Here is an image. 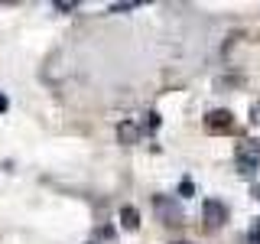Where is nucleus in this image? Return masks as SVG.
I'll return each mask as SVG.
<instances>
[{
    "label": "nucleus",
    "mask_w": 260,
    "mask_h": 244,
    "mask_svg": "<svg viewBox=\"0 0 260 244\" xmlns=\"http://www.w3.org/2000/svg\"><path fill=\"white\" fill-rule=\"evenodd\" d=\"M205 130L208 134H228V130H234V114L228 108H215L205 114Z\"/></svg>",
    "instance_id": "nucleus-1"
},
{
    "label": "nucleus",
    "mask_w": 260,
    "mask_h": 244,
    "mask_svg": "<svg viewBox=\"0 0 260 244\" xmlns=\"http://www.w3.org/2000/svg\"><path fill=\"white\" fill-rule=\"evenodd\" d=\"M202 215H205V228H208V231H215V228H221L228 222V208H224V202H218V199H205V202H202Z\"/></svg>",
    "instance_id": "nucleus-2"
},
{
    "label": "nucleus",
    "mask_w": 260,
    "mask_h": 244,
    "mask_svg": "<svg viewBox=\"0 0 260 244\" xmlns=\"http://www.w3.org/2000/svg\"><path fill=\"white\" fill-rule=\"evenodd\" d=\"M153 205H156L159 218H162L166 225H182V208L173 205V202H169L166 195H156V199H153Z\"/></svg>",
    "instance_id": "nucleus-3"
},
{
    "label": "nucleus",
    "mask_w": 260,
    "mask_h": 244,
    "mask_svg": "<svg viewBox=\"0 0 260 244\" xmlns=\"http://www.w3.org/2000/svg\"><path fill=\"white\" fill-rule=\"evenodd\" d=\"M120 225H124L127 231H134V228L140 225V211H137L134 205H124V208H120Z\"/></svg>",
    "instance_id": "nucleus-4"
},
{
    "label": "nucleus",
    "mask_w": 260,
    "mask_h": 244,
    "mask_svg": "<svg viewBox=\"0 0 260 244\" xmlns=\"http://www.w3.org/2000/svg\"><path fill=\"white\" fill-rule=\"evenodd\" d=\"M117 137H120V143H137V140H140V127H134V124H120Z\"/></svg>",
    "instance_id": "nucleus-5"
},
{
    "label": "nucleus",
    "mask_w": 260,
    "mask_h": 244,
    "mask_svg": "<svg viewBox=\"0 0 260 244\" xmlns=\"http://www.w3.org/2000/svg\"><path fill=\"white\" fill-rule=\"evenodd\" d=\"M250 124H257V127H260V101L250 104Z\"/></svg>",
    "instance_id": "nucleus-6"
},
{
    "label": "nucleus",
    "mask_w": 260,
    "mask_h": 244,
    "mask_svg": "<svg viewBox=\"0 0 260 244\" xmlns=\"http://www.w3.org/2000/svg\"><path fill=\"white\" fill-rule=\"evenodd\" d=\"M250 241H260V218H254V228H250Z\"/></svg>",
    "instance_id": "nucleus-7"
},
{
    "label": "nucleus",
    "mask_w": 260,
    "mask_h": 244,
    "mask_svg": "<svg viewBox=\"0 0 260 244\" xmlns=\"http://www.w3.org/2000/svg\"><path fill=\"white\" fill-rule=\"evenodd\" d=\"M134 7H140V4H114L111 10H114V13H120V10H134Z\"/></svg>",
    "instance_id": "nucleus-8"
},
{
    "label": "nucleus",
    "mask_w": 260,
    "mask_h": 244,
    "mask_svg": "<svg viewBox=\"0 0 260 244\" xmlns=\"http://www.w3.org/2000/svg\"><path fill=\"white\" fill-rule=\"evenodd\" d=\"M4 111H7V98L0 95V114H4Z\"/></svg>",
    "instance_id": "nucleus-9"
},
{
    "label": "nucleus",
    "mask_w": 260,
    "mask_h": 244,
    "mask_svg": "<svg viewBox=\"0 0 260 244\" xmlns=\"http://www.w3.org/2000/svg\"><path fill=\"white\" fill-rule=\"evenodd\" d=\"M169 244H192V241H169Z\"/></svg>",
    "instance_id": "nucleus-10"
},
{
    "label": "nucleus",
    "mask_w": 260,
    "mask_h": 244,
    "mask_svg": "<svg viewBox=\"0 0 260 244\" xmlns=\"http://www.w3.org/2000/svg\"><path fill=\"white\" fill-rule=\"evenodd\" d=\"M254 195H257V199H260V186H257V189H254Z\"/></svg>",
    "instance_id": "nucleus-11"
}]
</instances>
